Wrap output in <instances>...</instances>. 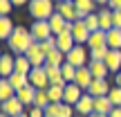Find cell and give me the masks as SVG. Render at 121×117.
Masks as SVG:
<instances>
[{
	"mask_svg": "<svg viewBox=\"0 0 121 117\" xmlns=\"http://www.w3.org/2000/svg\"><path fill=\"white\" fill-rule=\"evenodd\" d=\"M49 27H52V34L58 36V34H63V32H67V20L56 11L52 18H49Z\"/></svg>",
	"mask_w": 121,
	"mask_h": 117,
	"instance_id": "obj_22",
	"label": "cell"
},
{
	"mask_svg": "<svg viewBox=\"0 0 121 117\" xmlns=\"http://www.w3.org/2000/svg\"><path fill=\"white\" fill-rule=\"evenodd\" d=\"M110 101H112L114 106H121V88L119 86H112V90H110Z\"/></svg>",
	"mask_w": 121,
	"mask_h": 117,
	"instance_id": "obj_36",
	"label": "cell"
},
{
	"mask_svg": "<svg viewBox=\"0 0 121 117\" xmlns=\"http://www.w3.org/2000/svg\"><path fill=\"white\" fill-rule=\"evenodd\" d=\"M63 92H65V86H49L47 88V95H49V101L52 104H63Z\"/></svg>",
	"mask_w": 121,
	"mask_h": 117,
	"instance_id": "obj_27",
	"label": "cell"
},
{
	"mask_svg": "<svg viewBox=\"0 0 121 117\" xmlns=\"http://www.w3.org/2000/svg\"><path fill=\"white\" fill-rule=\"evenodd\" d=\"M43 52L45 54H49V52H54V50H58V45H56V36H49L47 41H43Z\"/></svg>",
	"mask_w": 121,
	"mask_h": 117,
	"instance_id": "obj_35",
	"label": "cell"
},
{
	"mask_svg": "<svg viewBox=\"0 0 121 117\" xmlns=\"http://www.w3.org/2000/svg\"><path fill=\"white\" fill-rule=\"evenodd\" d=\"M36 92H38V88H34V86L29 83V86L20 88V90L16 92V97H18L25 106H29V108H31V106H34V101H36Z\"/></svg>",
	"mask_w": 121,
	"mask_h": 117,
	"instance_id": "obj_15",
	"label": "cell"
},
{
	"mask_svg": "<svg viewBox=\"0 0 121 117\" xmlns=\"http://www.w3.org/2000/svg\"><path fill=\"white\" fill-rule=\"evenodd\" d=\"M13 72H16V54L2 52V56H0V74H2V79H9Z\"/></svg>",
	"mask_w": 121,
	"mask_h": 117,
	"instance_id": "obj_9",
	"label": "cell"
},
{
	"mask_svg": "<svg viewBox=\"0 0 121 117\" xmlns=\"http://www.w3.org/2000/svg\"><path fill=\"white\" fill-rule=\"evenodd\" d=\"M27 115H29V117H45V108H38V106H31Z\"/></svg>",
	"mask_w": 121,
	"mask_h": 117,
	"instance_id": "obj_40",
	"label": "cell"
},
{
	"mask_svg": "<svg viewBox=\"0 0 121 117\" xmlns=\"http://www.w3.org/2000/svg\"><path fill=\"white\" fill-rule=\"evenodd\" d=\"M110 47H101V50H90V61H105Z\"/></svg>",
	"mask_w": 121,
	"mask_h": 117,
	"instance_id": "obj_34",
	"label": "cell"
},
{
	"mask_svg": "<svg viewBox=\"0 0 121 117\" xmlns=\"http://www.w3.org/2000/svg\"><path fill=\"white\" fill-rule=\"evenodd\" d=\"M56 45H58V50H60L63 54H67L69 50L76 45V41H74L72 32H63V34H58V36H56Z\"/></svg>",
	"mask_w": 121,
	"mask_h": 117,
	"instance_id": "obj_18",
	"label": "cell"
},
{
	"mask_svg": "<svg viewBox=\"0 0 121 117\" xmlns=\"http://www.w3.org/2000/svg\"><path fill=\"white\" fill-rule=\"evenodd\" d=\"M58 106L60 104H49L45 108V117H58Z\"/></svg>",
	"mask_w": 121,
	"mask_h": 117,
	"instance_id": "obj_39",
	"label": "cell"
},
{
	"mask_svg": "<svg viewBox=\"0 0 121 117\" xmlns=\"http://www.w3.org/2000/svg\"><path fill=\"white\" fill-rule=\"evenodd\" d=\"M11 7H13L11 0H0V16H9L11 14Z\"/></svg>",
	"mask_w": 121,
	"mask_h": 117,
	"instance_id": "obj_38",
	"label": "cell"
},
{
	"mask_svg": "<svg viewBox=\"0 0 121 117\" xmlns=\"http://www.w3.org/2000/svg\"><path fill=\"white\" fill-rule=\"evenodd\" d=\"M112 20H114V27L121 29V9H112Z\"/></svg>",
	"mask_w": 121,
	"mask_h": 117,
	"instance_id": "obj_41",
	"label": "cell"
},
{
	"mask_svg": "<svg viewBox=\"0 0 121 117\" xmlns=\"http://www.w3.org/2000/svg\"><path fill=\"white\" fill-rule=\"evenodd\" d=\"M0 108H2V113L9 115V117H18V115L25 113V104H22L18 97H11V99L2 101V104H0Z\"/></svg>",
	"mask_w": 121,
	"mask_h": 117,
	"instance_id": "obj_10",
	"label": "cell"
},
{
	"mask_svg": "<svg viewBox=\"0 0 121 117\" xmlns=\"http://www.w3.org/2000/svg\"><path fill=\"white\" fill-rule=\"evenodd\" d=\"M11 97H16V88L11 86L9 79H0V101H7Z\"/></svg>",
	"mask_w": 121,
	"mask_h": 117,
	"instance_id": "obj_25",
	"label": "cell"
},
{
	"mask_svg": "<svg viewBox=\"0 0 121 117\" xmlns=\"http://www.w3.org/2000/svg\"><path fill=\"white\" fill-rule=\"evenodd\" d=\"M31 61L25 56V54H20V56H16V72H20V74H29L31 72Z\"/></svg>",
	"mask_w": 121,
	"mask_h": 117,
	"instance_id": "obj_29",
	"label": "cell"
},
{
	"mask_svg": "<svg viewBox=\"0 0 121 117\" xmlns=\"http://www.w3.org/2000/svg\"><path fill=\"white\" fill-rule=\"evenodd\" d=\"M92 81H94V77H92V72H90V68H87V65L76 70V77H74V83H76V86H81L83 90H87Z\"/></svg>",
	"mask_w": 121,
	"mask_h": 117,
	"instance_id": "obj_17",
	"label": "cell"
},
{
	"mask_svg": "<svg viewBox=\"0 0 121 117\" xmlns=\"http://www.w3.org/2000/svg\"><path fill=\"white\" fill-rule=\"evenodd\" d=\"M0 117H9V115H4V113H2V115H0Z\"/></svg>",
	"mask_w": 121,
	"mask_h": 117,
	"instance_id": "obj_50",
	"label": "cell"
},
{
	"mask_svg": "<svg viewBox=\"0 0 121 117\" xmlns=\"http://www.w3.org/2000/svg\"><path fill=\"white\" fill-rule=\"evenodd\" d=\"M49 104H52V101H49L47 90H38V92H36V101H34V106H38V108H47Z\"/></svg>",
	"mask_w": 121,
	"mask_h": 117,
	"instance_id": "obj_33",
	"label": "cell"
},
{
	"mask_svg": "<svg viewBox=\"0 0 121 117\" xmlns=\"http://www.w3.org/2000/svg\"><path fill=\"white\" fill-rule=\"evenodd\" d=\"M110 90H112V86L108 83V79H94L85 92H87V95H92V97H108Z\"/></svg>",
	"mask_w": 121,
	"mask_h": 117,
	"instance_id": "obj_11",
	"label": "cell"
},
{
	"mask_svg": "<svg viewBox=\"0 0 121 117\" xmlns=\"http://www.w3.org/2000/svg\"><path fill=\"white\" fill-rule=\"evenodd\" d=\"M99 23H101V29L103 32H110L114 27V20H112V9H101L99 11Z\"/></svg>",
	"mask_w": 121,
	"mask_h": 117,
	"instance_id": "obj_24",
	"label": "cell"
},
{
	"mask_svg": "<svg viewBox=\"0 0 121 117\" xmlns=\"http://www.w3.org/2000/svg\"><path fill=\"white\" fill-rule=\"evenodd\" d=\"M9 81H11V86L16 88V92H18L20 88L29 86V74H20V72H13L11 77H9Z\"/></svg>",
	"mask_w": 121,
	"mask_h": 117,
	"instance_id": "obj_28",
	"label": "cell"
},
{
	"mask_svg": "<svg viewBox=\"0 0 121 117\" xmlns=\"http://www.w3.org/2000/svg\"><path fill=\"white\" fill-rule=\"evenodd\" d=\"M76 70L78 68H74L72 63H67V61H65L63 65H60V72H63V79L67 83H74V77H76Z\"/></svg>",
	"mask_w": 121,
	"mask_h": 117,
	"instance_id": "obj_31",
	"label": "cell"
},
{
	"mask_svg": "<svg viewBox=\"0 0 121 117\" xmlns=\"http://www.w3.org/2000/svg\"><path fill=\"white\" fill-rule=\"evenodd\" d=\"M105 65L112 74L121 72V50H108V56H105Z\"/></svg>",
	"mask_w": 121,
	"mask_h": 117,
	"instance_id": "obj_16",
	"label": "cell"
},
{
	"mask_svg": "<svg viewBox=\"0 0 121 117\" xmlns=\"http://www.w3.org/2000/svg\"><path fill=\"white\" fill-rule=\"evenodd\" d=\"M114 108V104L110 101V97H94V113L99 115H110Z\"/></svg>",
	"mask_w": 121,
	"mask_h": 117,
	"instance_id": "obj_21",
	"label": "cell"
},
{
	"mask_svg": "<svg viewBox=\"0 0 121 117\" xmlns=\"http://www.w3.org/2000/svg\"><path fill=\"white\" fill-rule=\"evenodd\" d=\"M25 56L31 61V65H34V68H43L45 61H47V54L43 52V45H40V43H34V45L25 52Z\"/></svg>",
	"mask_w": 121,
	"mask_h": 117,
	"instance_id": "obj_8",
	"label": "cell"
},
{
	"mask_svg": "<svg viewBox=\"0 0 121 117\" xmlns=\"http://www.w3.org/2000/svg\"><path fill=\"white\" fill-rule=\"evenodd\" d=\"M56 11H58L67 23H76V20H78V9H76V5H74V0L56 2Z\"/></svg>",
	"mask_w": 121,
	"mask_h": 117,
	"instance_id": "obj_7",
	"label": "cell"
},
{
	"mask_svg": "<svg viewBox=\"0 0 121 117\" xmlns=\"http://www.w3.org/2000/svg\"><path fill=\"white\" fill-rule=\"evenodd\" d=\"M83 88L81 86H76V83H67L65 86V92H63V104H69V106H76L78 104V99L83 97Z\"/></svg>",
	"mask_w": 121,
	"mask_h": 117,
	"instance_id": "obj_12",
	"label": "cell"
},
{
	"mask_svg": "<svg viewBox=\"0 0 121 117\" xmlns=\"http://www.w3.org/2000/svg\"><path fill=\"white\" fill-rule=\"evenodd\" d=\"M114 86H119V88H121V72L114 74Z\"/></svg>",
	"mask_w": 121,
	"mask_h": 117,
	"instance_id": "obj_45",
	"label": "cell"
},
{
	"mask_svg": "<svg viewBox=\"0 0 121 117\" xmlns=\"http://www.w3.org/2000/svg\"><path fill=\"white\" fill-rule=\"evenodd\" d=\"M90 27L85 25V20H76L72 23V36L74 41H76V45H87V41H90Z\"/></svg>",
	"mask_w": 121,
	"mask_h": 117,
	"instance_id": "obj_6",
	"label": "cell"
},
{
	"mask_svg": "<svg viewBox=\"0 0 121 117\" xmlns=\"http://www.w3.org/2000/svg\"><path fill=\"white\" fill-rule=\"evenodd\" d=\"M108 117H121V106H114V108H112V113H110Z\"/></svg>",
	"mask_w": 121,
	"mask_h": 117,
	"instance_id": "obj_42",
	"label": "cell"
},
{
	"mask_svg": "<svg viewBox=\"0 0 121 117\" xmlns=\"http://www.w3.org/2000/svg\"><path fill=\"white\" fill-rule=\"evenodd\" d=\"M74 5L78 9V20H83L87 14L96 11V0H74Z\"/></svg>",
	"mask_w": 121,
	"mask_h": 117,
	"instance_id": "obj_19",
	"label": "cell"
},
{
	"mask_svg": "<svg viewBox=\"0 0 121 117\" xmlns=\"http://www.w3.org/2000/svg\"><path fill=\"white\" fill-rule=\"evenodd\" d=\"M18 117H29V115H27V113H22V115H18Z\"/></svg>",
	"mask_w": 121,
	"mask_h": 117,
	"instance_id": "obj_48",
	"label": "cell"
},
{
	"mask_svg": "<svg viewBox=\"0 0 121 117\" xmlns=\"http://www.w3.org/2000/svg\"><path fill=\"white\" fill-rule=\"evenodd\" d=\"M54 2H65V0H54Z\"/></svg>",
	"mask_w": 121,
	"mask_h": 117,
	"instance_id": "obj_49",
	"label": "cell"
},
{
	"mask_svg": "<svg viewBox=\"0 0 121 117\" xmlns=\"http://www.w3.org/2000/svg\"><path fill=\"white\" fill-rule=\"evenodd\" d=\"M34 43H36V41H34V36H31V32L27 29L25 25H16L13 34L9 36V41H7V47L11 50V54L20 56V54H25Z\"/></svg>",
	"mask_w": 121,
	"mask_h": 117,
	"instance_id": "obj_1",
	"label": "cell"
},
{
	"mask_svg": "<svg viewBox=\"0 0 121 117\" xmlns=\"http://www.w3.org/2000/svg\"><path fill=\"white\" fill-rule=\"evenodd\" d=\"M110 9H121V0H110Z\"/></svg>",
	"mask_w": 121,
	"mask_h": 117,
	"instance_id": "obj_43",
	"label": "cell"
},
{
	"mask_svg": "<svg viewBox=\"0 0 121 117\" xmlns=\"http://www.w3.org/2000/svg\"><path fill=\"white\" fill-rule=\"evenodd\" d=\"M13 7H25V5H29V0H11Z\"/></svg>",
	"mask_w": 121,
	"mask_h": 117,
	"instance_id": "obj_44",
	"label": "cell"
},
{
	"mask_svg": "<svg viewBox=\"0 0 121 117\" xmlns=\"http://www.w3.org/2000/svg\"><path fill=\"white\" fill-rule=\"evenodd\" d=\"M29 83L34 88H38V90H47L52 83H49V79H47V70H45V65L43 68H31V72H29Z\"/></svg>",
	"mask_w": 121,
	"mask_h": 117,
	"instance_id": "obj_5",
	"label": "cell"
},
{
	"mask_svg": "<svg viewBox=\"0 0 121 117\" xmlns=\"http://www.w3.org/2000/svg\"><path fill=\"white\" fill-rule=\"evenodd\" d=\"M90 117H108V115H99V113H92Z\"/></svg>",
	"mask_w": 121,
	"mask_h": 117,
	"instance_id": "obj_47",
	"label": "cell"
},
{
	"mask_svg": "<svg viewBox=\"0 0 121 117\" xmlns=\"http://www.w3.org/2000/svg\"><path fill=\"white\" fill-rule=\"evenodd\" d=\"M58 117H74V106L60 104V106H58Z\"/></svg>",
	"mask_w": 121,
	"mask_h": 117,
	"instance_id": "obj_37",
	"label": "cell"
},
{
	"mask_svg": "<svg viewBox=\"0 0 121 117\" xmlns=\"http://www.w3.org/2000/svg\"><path fill=\"white\" fill-rule=\"evenodd\" d=\"M83 20H85V25L90 27V32H96V29H101V23H99V14H87L85 18H83Z\"/></svg>",
	"mask_w": 121,
	"mask_h": 117,
	"instance_id": "obj_32",
	"label": "cell"
},
{
	"mask_svg": "<svg viewBox=\"0 0 121 117\" xmlns=\"http://www.w3.org/2000/svg\"><path fill=\"white\" fill-rule=\"evenodd\" d=\"M29 32H31V36H34L36 43H43V41H47L49 36H54L52 27H49V20H34L31 27H29Z\"/></svg>",
	"mask_w": 121,
	"mask_h": 117,
	"instance_id": "obj_4",
	"label": "cell"
},
{
	"mask_svg": "<svg viewBox=\"0 0 121 117\" xmlns=\"http://www.w3.org/2000/svg\"><path fill=\"white\" fill-rule=\"evenodd\" d=\"M101 47H108V32L96 29V32H92V34H90L87 50H101Z\"/></svg>",
	"mask_w": 121,
	"mask_h": 117,
	"instance_id": "obj_14",
	"label": "cell"
},
{
	"mask_svg": "<svg viewBox=\"0 0 121 117\" xmlns=\"http://www.w3.org/2000/svg\"><path fill=\"white\" fill-rule=\"evenodd\" d=\"M108 47L110 50H121V29L119 27H112L108 32Z\"/></svg>",
	"mask_w": 121,
	"mask_h": 117,
	"instance_id": "obj_26",
	"label": "cell"
},
{
	"mask_svg": "<svg viewBox=\"0 0 121 117\" xmlns=\"http://www.w3.org/2000/svg\"><path fill=\"white\" fill-rule=\"evenodd\" d=\"M96 5H101V7H108V5H110V0H96Z\"/></svg>",
	"mask_w": 121,
	"mask_h": 117,
	"instance_id": "obj_46",
	"label": "cell"
},
{
	"mask_svg": "<svg viewBox=\"0 0 121 117\" xmlns=\"http://www.w3.org/2000/svg\"><path fill=\"white\" fill-rule=\"evenodd\" d=\"M63 63H65V54L60 52V50L49 52V54H47V61H45V65H54V68H60Z\"/></svg>",
	"mask_w": 121,
	"mask_h": 117,
	"instance_id": "obj_30",
	"label": "cell"
},
{
	"mask_svg": "<svg viewBox=\"0 0 121 117\" xmlns=\"http://www.w3.org/2000/svg\"><path fill=\"white\" fill-rule=\"evenodd\" d=\"M65 61L72 63L74 68H85L90 63V50H85L83 45H74L67 54H65Z\"/></svg>",
	"mask_w": 121,
	"mask_h": 117,
	"instance_id": "obj_3",
	"label": "cell"
},
{
	"mask_svg": "<svg viewBox=\"0 0 121 117\" xmlns=\"http://www.w3.org/2000/svg\"><path fill=\"white\" fill-rule=\"evenodd\" d=\"M74 110H76L81 117H90L92 113H94V97L87 95V92H83V97L78 99V104L74 106Z\"/></svg>",
	"mask_w": 121,
	"mask_h": 117,
	"instance_id": "obj_13",
	"label": "cell"
},
{
	"mask_svg": "<svg viewBox=\"0 0 121 117\" xmlns=\"http://www.w3.org/2000/svg\"><path fill=\"white\" fill-rule=\"evenodd\" d=\"M56 14L54 0H29V16L34 20H49Z\"/></svg>",
	"mask_w": 121,
	"mask_h": 117,
	"instance_id": "obj_2",
	"label": "cell"
},
{
	"mask_svg": "<svg viewBox=\"0 0 121 117\" xmlns=\"http://www.w3.org/2000/svg\"><path fill=\"white\" fill-rule=\"evenodd\" d=\"M87 68H90V72H92V77H94V79H108V74H110L105 61H90Z\"/></svg>",
	"mask_w": 121,
	"mask_h": 117,
	"instance_id": "obj_20",
	"label": "cell"
},
{
	"mask_svg": "<svg viewBox=\"0 0 121 117\" xmlns=\"http://www.w3.org/2000/svg\"><path fill=\"white\" fill-rule=\"evenodd\" d=\"M16 25L11 23V16H0V38L9 41V36L13 34Z\"/></svg>",
	"mask_w": 121,
	"mask_h": 117,
	"instance_id": "obj_23",
	"label": "cell"
}]
</instances>
